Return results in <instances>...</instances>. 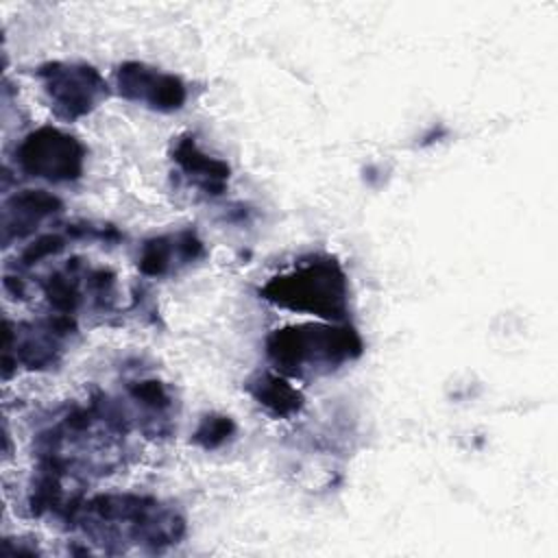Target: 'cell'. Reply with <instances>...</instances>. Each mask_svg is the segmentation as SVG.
I'll list each match as a JSON object with an SVG mask.
<instances>
[{
  "label": "cell",
  "instance_id": "obj_1",
  "mask_svg": "<svg viewBox=\"0 0 558 558\" xmlns=\"http://www.w3.org/2000/svg\"><path fill=\"white\" fill-rule=\"evenodd\" d=\"M70 525H78L96 543H129L159 551L185 536V519L148 495L100 493L83 501Z\"/></svg>",
  "mask_w": 558,
  "mask_h": 558
},
{
  "label": "cell",
  "instance_id": "obj_2",
  "mask_svg": "<svg viewBox=\"0 0 558 558\" xmlns=\"http://www.w3.org/2000/svg\"><path fill=\"white\" fill-rule=\"evenodd\" d=\"M364 351L360 333L349 325L307 323L275 329L266 338L268 362L286 377L325 375L357 360Z\"/></svg>",
  "mask_w": 558,
  "mask_h": 558
},
{
  "label": "cell",
  "instance_id": "obj_3",
  "mask_svg": "<svg viewBox=\"0 0 558 558\" xmlns=\"http://www.w3.org/2000/svg\"><path fill=\"white\" fill-rule=\"evenodd\" d=\"M259 296L277 307L312 314L327 323L349 316V277L331 255H312L292 270L275 275L259 288Z\"/></svg>",
  "mask_w": 558,
  "mask_h": 558
},
{
  "label": "cell",
  "instance_id": "obj_4",
  "mask_svg": "<svg viewBox=\"0 0 558 558\" xmlns=\"http://www.w3.org/2000/svg\"><path fill=\"white\" fill-rule=\"evenodd\" d=\"M57 118L74 122L89 116L109 96V83L87 63L48 61L35 70Z\"/></svg>",
  "mask_w": 558,
  "mask_h": 558
},
{
  "label": "cell",
  "instance_id": "obj_5",
  "mask_svg": "<svg viewBox=\"0 0 558 558\" xmlns=\"http://www.w3.org/2000/svg\"><path fill=\"white\" fill-rule=\"evenodd\" d=\"M87 150L70 133L44 124L22 137L15 146L17 168L33 179L70 183L83 174Z\"/></svg>",
  "mask_w": 558,
  "mask_h": 558
},
{
  "label": "cell",
  "instance_id": "obj_6",
  "mask_svg": "<svg viewBox=\"0 0 558 558\" xmlns=\"http://www.w3.org/2000/svg\"><path fill=\"white\" fill-rule=\"evenodd\" d=\"M4 327V377L11 375L13 364H20L28 371L54 366L63 353V342L76 331V323L70 314H54L17 327H13V323L7 320Z\"/></svg>",
  "mask_w": 558,
  "mask_h": 558
},
{
  "label": "cell",
  "instance_id": "obj_7",
  "mask_svg": "<svg viewBox=\"0 0 558 558\" xmlns=\"http://www.w3.org/2000/svg\"><path fill=\"white\" fill-rule=\"evenodd\" d=\"M116 92L131 102H142L144 107L161 113L179 111L187 100L185 83L157 68L142 61H124L113 72Z\"/></svg>",
  "mask_w": 558,
  "mask_h": 558
},
{
  "label": "cell",
  "instance_id": "obj_8",
  "mask_svg": "<svg viewBox=\"0 0 558 558\" xmlns=\"http://www.w3.org/2000/svg\"><path fill=\"white\" fill-rule=\"evenodd\" d=\"M203 255V242L192 229L155 235L146 240L137 255V268L144 277H163L179 266L192 264Z\"/></svg>",
  "mask_w": 558,
  "mask_h": 558
},
{
  "label": "cell",
  "instance_id": "obj_9",
  "mask_svg": "<svg viewBox=\"0 0 558 558\" xmlns=\"http://www.w3.org/2000/svg\"><path fill=\"white\" fill-rule=\"evenodd\" d=\"M63 209L59 196L46 190H22L7 198L2 207V244L31 235L44 220L57 216Z\"/></svg>",
  "mask_w": 558,
  "mask_h": 558
},
{
  "label": "cell",
  "instance_id": "obj_10",
  "mask_svg": "<svg viewBox=\"0 0 558 558\" xmlns=\"http://www.w3.org/2000/svg\"><path fill=\"white\" fill-rule=\"evenodd\" d=\"M172 161L183 177L207 196H220L229 185L231 168L227 161L203 153L192 135L177 137L172 144Z\"/></svg>",
  "mask_w": 558,
  "mask_h": 558
},
{
  "label": "cell",
  "instance_id": "obj_11",
  "mask_svg": "<svg viewBox=\"0 0 558 558\" xmlns=\"http://www.w3.org/2000/svg\"><path fill=\"white\" fill-rule=\"evenodd\" d=\"M246 390L275 418L294 416L303 408V395L281 373L262 371L246 381Z\"/></svg>",
  "mask_w": 558,
  "mask_h": 558
},
{
  "label": "cell",
  "instance_id": "obj_12",
  "mask_svg": "<svg viewBox=\"0 0 558 558\" xmlns=\"http://www.w3.org/2000/svg\"><path fill=\"white\" fill-rule=\"evenodd\" d=\"M81 264L78 259H72V264L65 266V270L52 272L44 283V296L57 310V314H74L83 301V290H81Z\"/></svg>",
  "mask_w": 558,
  "mask_h": 558
},
{
  "label": "cell",
  "instance_id": "obj_13",
  "mask_svg": "<svg viewBox=\"0 0 558 558\" xmlns=\"http://www.w3.org/2000/svg\"><path fill=\"white\" fill-rule=\"evenodd\" d=\"M126 392L129 397L146 412L150 414H166L172 405V397L168 392V388L159 381V379H137V381H129L126 384Z\"/></svg>",
  "mask_w": 558,
  "mask_h": 558
},
{
  "label": "cell",
  "instance_id": "obj_14",
  "mask_svg": "<svg viewBox=\"0 0 558 558\" xmlns=\"http://www.w3.org/2000/svg\"><path fill=\"white\" fill-rule=\"evenodd\" d=\"M235 434V423L227 414H205L192 434V442L205 451L222 447Z\"/></svg>",
  "mask_w": 558,
  "mask_h": 558
},
{
  "label": "cell",
  "instance_id": "obj_15",
  "mask_svg": "<svg viewBox=\"0 0 558 558\" xmlns=\"http://www.w3.org/2000/svg\"><path fill=\"white\" fill-rule=\"evenodd\" d=\"M65 248V238L59 233H46L39 235L35 242H31L22 255H20V266H33L39 264L46 257H52Z\"/></svg>",
  "mask_w": 558,
  "mask_h": 558
}]
</instances>
